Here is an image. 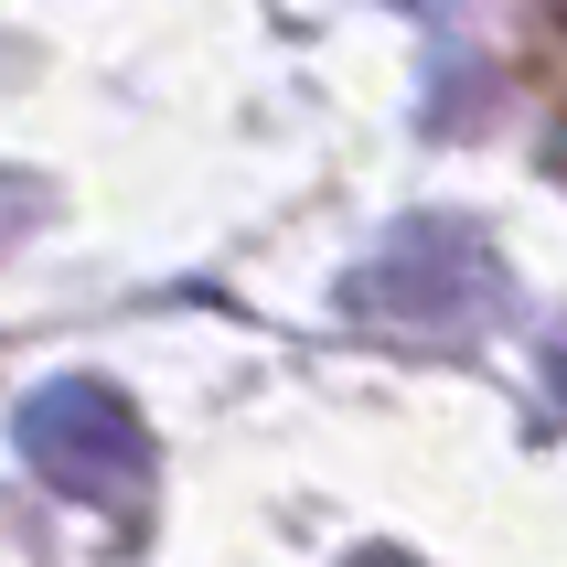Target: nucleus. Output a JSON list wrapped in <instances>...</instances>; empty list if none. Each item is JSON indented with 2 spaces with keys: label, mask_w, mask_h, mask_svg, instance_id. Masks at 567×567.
Wrapping results in <instances>:
<instances>
[{
  "label": "nucleus",
  "mask_w": 567,
  "mask_h": 567,
  "mask_svg": "<svg viewBox=\"0 0 567 567\" xmlns=\"http://www.w3.org/2000/svg\"><path fill=\"white\" fill-rule=\"evenodd\" d=\"M11 440H22V461L54 482L64 504H96V514L151 504V429H140V408H128L107 375L32 385L22 417H11Z\"/></svg>",
  "instance_id": "1"
},
{
  "label": "nucleus",
  "mask_w": 567,
  "mask_h": 567,
  "mask_svg": "<svg viewBox=\"0 0 567 567\" xmlns=\"http://www.w3.org/2000/svg\"><path fill=\"white\" fill-rule=\"evenodd\" d=\"M504 300V257H493V236L461 215H417L385 236V257H364L353 268V311L375 321H408V332H461V321H482Z\"/></svg>",
  "instance_id": "2"
},
{
  "label": "nucleus",
  "mask_w": 567,
  "mask_h": 567,
  "mask_svg": "<svg viewBox=\"0 0 567 567\" xmlns=\"http://www.w3.org/2000/svg\"><path fill=\"white\" fill-rule=\"evenodd\" d=\"M32 225H43V183H32V172H0V247L32 236Z\"/></svg>",
  "instance_id": "3"
},
{
  "label": "nucleus",
  "mask_w": 567,
  "mask_h": 567,
  "mask_svg": "<svg viewBox=\"0 0 567 567\" xmlns=\"http://www.w3.org/2000/svg\"><path fill=\"white\" fill-rule=\"evenodd\" d=\"M343 567H417V557H408V546H353Z\"/></svg>",
  "instance_id": "4"
},
{
  "label": "nucleus",
  "mask_w": 567,
  "mask_h": 567,
  "mask_svg": "<svg viewBox=\"0 0 567 567\" xmlns=\"http://www.w3.org/2000/svg\"><path fill=\"white\" fill-rule=\"evenodd\" d=\"M557 385H567V353H557Z\"/></svg>",
  "instance_id": "5"
}]
</instances>
